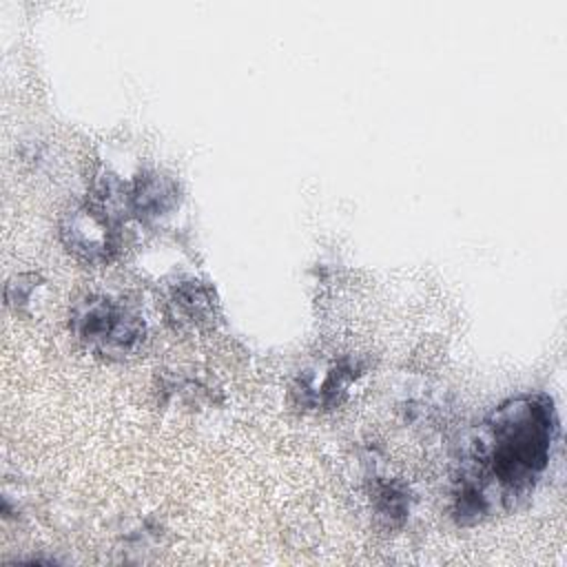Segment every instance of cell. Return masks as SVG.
<instances>
[{
	"instance_id": "cell-1",
	"label": "cell",
	"mask_w": 567,
	"mask_h": 567,
	"mask_svg": "<svg viewBox=\"0 0 567 567\" xmlns=\"http://www.w3.org/2000/svg\"><path fill=\"white\" fill-rule=\"evenodd\" d=\"M558 434V414L545 392L496 405L470 432L454 476V520L476 525L516 509L538 485Z\"/></svg>"
},
{
	"instance_id": "cell-3",
	"label": "cell",
	"mask_w": 567,
	"mask_h": 567,
	"mask_svg": "<svg viewBox=\"0 0 567 567\" xmlns=\"http://www.w3.org/2000/svg\"><path fill=\"white\" fill-rule=\"evenodd\" d=\"M60 239L78 259L93 264L109 261L117 250V224L86 202L64 213Z\"/></svg>"
},
{
	"instance_id": "cell-6",
	"label": "cell",
	"mask_w": 567,
	"mask_h": 567,
	"mask_svg": "<svg viewBox=\"0 0 567 567\" xmlns=\"http://www.w3.org/2000/svg\"><path fill=\"white\" fill-rule=\"evenodd\" d=\"M374 498H377V509L388 518H396V516L403 518L408 512V498L399 485H390V483L381 485Z\"/></svg>"
},
{
	"instance_id": "cell-2",
	"label": "cell",
	"mask_w": 567,
	"mask_h": 567,
	"mask_svg": "<svg viewBox=\"0 0 567 567\" xmlns=\"http://www.w3.org/2000/svg\"><path fill=\"white\" fill-rule=\"evenodd\" d=\"M69 326L84 348L104 359L133 354L146 337L144 321L104 295L78 299L71 308Z\"/></svg>"
},
{
	"instance_id": "cell-4",
	"label": "cell",
	"mask_w": 567,
	"mask_h": 567,
	"mask_svg": "<svg viewBox=\"0 0 567 567\" xmlns=\"http://www.w3.org/2000/svg\"><path fill=\"white\" fill-rule=\"evenodd\" d=\"M177 184L157 171H146L128 184L131 217H137L140 221H153L168 215L177 206Z\"/></svg>"
},
{
	"instance_id": "cell-5",
	"label": "cell",
	"mask_w": 567,
	"mask_h": 567,
	"mask_svg": "<svg viewBox=\"0 0 567 567\" xmlns=\"http://www.w3.org/2000/svg\"><path fill=\"white\" fill-rule=\"evenodd\" d=\"M173 306H175V317L182 319V321H188V323L206 321V319H210V315H213V297H210V290H206V288H202V286H197V284L182 286V288L175 292Z\"/></svg>"
}]
</instances>
